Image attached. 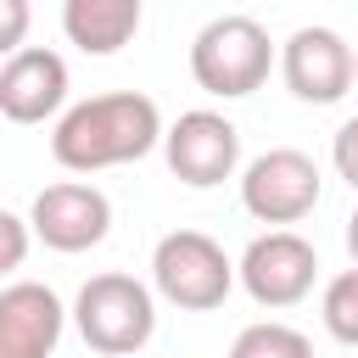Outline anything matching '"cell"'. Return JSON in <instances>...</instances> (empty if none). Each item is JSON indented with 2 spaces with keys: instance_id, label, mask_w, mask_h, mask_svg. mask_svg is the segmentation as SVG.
<instances>
[{
  "instance_id": "5b68a950",
  "label": "cell",
  "mask_w": 358,
  "mask_h": 358,
  "mask_svg": "<svg viewBox=\"0 0 358 358\" xmlns=\"http://www.w3.org/2000/svg\"><path fill=\"white\" fill-rule=\"evenodd\" d=\"M241 207L274 229L302 224L319 207V162L296 145H274V151L252 157L241 173Z\"/></svg>"
},
{
  "instance_id": "d6986e66",
  "label": "cell",
  "mask_w": 358,
  "mask_h": 358,
  "mask_svg": "<svg viewBox=\"0 0 358 358\" xmlns=\"http://www.w3.org/2000/svg\"><path fill=\"white\" fill-rule=\"evenodd\" d=\"M352 84H358V45H352Z\"/></svg>"
},
{
  "instance_id": "5bb4252c",
  "label": "cell",
  "mask_w": 358,
  "mask_h": 358,
  "mask_svg": "<svg viewBox=\"0 0 358 358\" xmlns=\"http://www.w3.org/2000/svg\"><path fill=\"white\" fill-rule=\"evenodd\" d=\"M319 319H324V330H330L341 347H358V268H341V274L324 285Z\"/></svg>"
},
{
  "instance_id": "7c38bea8",
  "label": "cell",
  "mask_w": 358,
  "mask_h": 358,
  "mask_svg": "<svg viewBox=\"0 0 358 358\" xmlns=\"http://www.w3.org/2000/svg\"><path fill=\"white\" fill-rule=\"evenodd\" d=\"M140 0H67L62 6V34L84 56H112L140 34Z\"/></svg>"
},
{
  "instance_id": "52a82bcc",
  "label": "cell",
  "mask_w": 358,
  "mask_h": 358,
  "mask_svg": "<svg viewBox=\"0 0 358 358\" xmlns=\"http://www.w3.org/2000/svg\"><path fill=\"white\" fill-rule=\"evenodd\" d=\"M235 280L246 285V296L257 308H296L313 291V280H319V252L296 229H263L241 252Z\"/></svg>"
},
{
  "instance_id": "e0dca14e",
  "label": "cell",
  "mask_w": 358,
  "mask_h": 358,
  "mask_svg": "<svg viewBox=\"0 0 358 358\" xmlns=\"http://www.w3.org/2000/svg\"><path fill=\"white\" fill-rule=\"evenodd\" d=\"M330 162H336V173L358 190V117H347V123L336 129V140H330Z\"/></svg>"
},
{
  "instance_id": "8fae6325",
  "label": "cell",
  "mask_w": 358,
  "mask_h": 358,
  "mask_svg": "<svg viewBox=\"0 0 358 358\" xmlns=\"http://www.w3.org/2000/svg\"><path fill=\"white\" fill-rule=\"evenodd\" d=\"M67 308L39 280H11L0 291V358H50L62 341Z\"/></svg>"
},
{
  "instance_id": "8992f818",
  "label": "cell",
  "mask_w": 358,
  "mask_h": 358,
  "mask_svg": "<svg viewBox=\"0 0 358 358\" xmlns=\"http://www.w3.org/2000/svg\"><path fill=\"white\" fill-rule=\"evenodd\" d=\"M162 157H168V173L190 190H213L224 185L235 168H241V129L224 117V112H179L168 129H162Z\"/></svg>"
},
{
  "instance_id": "2e32d148",
  "label": "cell",
  "mask_w": 358,
  "mask_h": 358,
  "mask_svg": "<svg viewBox=\"0 0 358 358\" xmlns=\"http://www.w3.org/2000/svg\"><path fill=\"white\" fill-rule=\"evenodd\" d=\"M28 22H34L28 0H0V62H11V56L22 50V39H28Z\"/></svg>"
},
{
  "instance_id": "7a4b0ae2",
  "label": "cell",
  "mask_w": 358,
  "mask_h": 358,
  "mask_svg": "<svg viewBox=\"0 0 358 358\" xmlns=\"http://www.w3.org/2000/svg\"><path fill=\"white\" fill-rule=\"evenodd\" d=\"M274 67V39L257 17L246 11H224L213 17L196 39H190V78L207 90V95H224V101H241L252 90H263Z\"/></svg>"
},
{
  "instance_id": "ac0fdd59",
  "label": "cell",
  "mask_w": 358,
  "mask_h": 358,
  "mask_svg": "<svg viewBox=\"0 0 358 358\" xmlns=\"http://www.w3.org/2000/svg\"><path fill=\"white\" fill-rule=\"evenodd\" d=\"M347 252H352V268H358V207H352V218H347Z\"/></svg>"
},
{
  "instance_id": "3957f363",
  "label": "cell",
  "mask_w": 358,
  "mask_h": 358,
  "mask_svg": "<svg viewBox=\"0 0 358 358\" xmlns=\"http://www.w3.org/2000/svg\"><path fill=\"white\" fill-rule=\"evenodd\" d=\"M73 324L84 336V347L106 352V358H129L157 336V302L151 285H140L134 274H90L73 296Z\"/></svg>"
},
{
  "instance_id": "30bf717a",
  "label": "cell",
  "mask_w": 358,
  "mask_h": 358,
  "mask_svg": "<svg viewBox=\"0 0 358 358\" xmlns=\"http://www.w3.org/2000/svg\"><path fill=\"white\" fill-rule=\"evenodd\" d=\"M67 106V62L45 45H22L11 62H0V117L11 123H45Z\"/></svg>"
},
{
  "instance_id": "ba28073f",
  "label": "cell",
  "mask_w": 358,
  "mask_h": 358,
  "mask_svg": "<svg viewBox=\"0 0 358 358\" xmlns=\"http://www.w3.org/2000/svg\"><path fill=\"white\" fill-rule=\"evenodd\" d=\"M106 229H112V201L84 179L45 185L28 207V235L45 241L50 252H90L106 241Z\"/></svg>"
},
{
  "instance_id": "9a60e30c",
  "label": "cell",
  "mask_w": 358,
  "mask_h": 358,
  "mask_svg": "<svg viewBox=\"0 0 358 358\" xmlns=\"http://www.w3.org/2000/svg\"><path fill=\"white\" fill-rule=\"evenodd\" d=\"M28 241H34V235H28V218H17V213H6V207H0V280L22 268Z\"/></svg>"
},
{
  "instance_id": "4fadbf2b",
  "label": "cell",
  "mask_w": 358,
  "mask_h": 358,
  "mask_svg": "<svg viewBox=\"0 0 358 358\" xmlns=\"http://www.w3.org/2000/svg\"><path fill=\"white\" fill-rule=\"evenodd\" d=\"M229 358H313V341L302 330L280 324V319H257V324H246L235 336Z\"/></svg>"
},
{
  "instance_id": "6da1fadb",
  "label": "cell",
  "mask_w": 358,
  "mask_h": 358,
  "mask_svg": "<svg viewBox=\"0 0 358 358\" xmlns=\"http://www.w3.org/2000/svg\"><path fill=\"white\" fill-rule=\"evenodd\" d=\"M162 145V112L140 90H106L90 101H73L50 129V157L67 173H101L140 162Z\"/></svg>"
},
{
  "instance_id": "9c48e42d",
  "label": "cell",
  "mask_w": 358,
  "mask_h": 358,
  "mask_svg": "<svg viewBox=\"0 0 358 358\" xmlns=\"http://www.w3.org/2000/svg\"><path fill=\"white\" fill-rule=\"evenodd\" d=\"M280 73H285V90L308 106H330L352 90V45L336 34V28H296L285 45H280Z\"/></svg>"
},
{
  "instance_id": "277c9868",
  "label": "cell",
  "mask_w": 358,
  "mask_h": 358,
  "mask_svg": "<svg viewBox=\"0 0 358 358\" xmlns=\"http://www.w3.org/2000/svg\"><path fill=\"white\" fill-rule=\"evenodd\" d=\"M151 285H157L162 302H173V308H185V313H207V308H218V302L229 296L235 263H229V252H224L213 235H201V229H173V235H162L157 252H151Z\"/></svg>"
}]
</instances>
